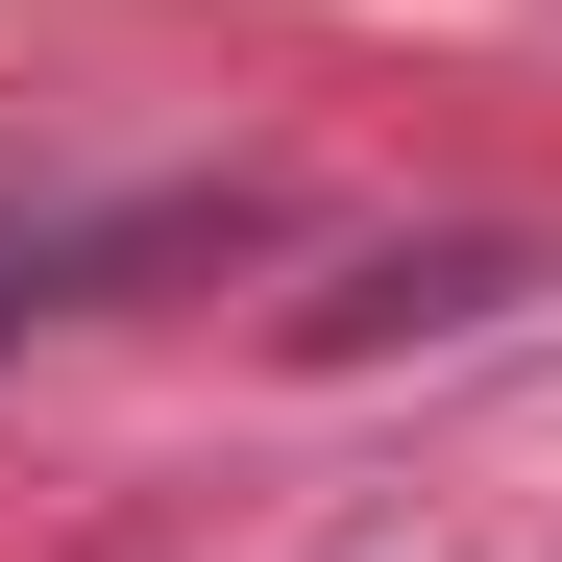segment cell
<instances>
[{"mask_svg": "<svg viewBox=\"0 0 562 562\" xmlns=\"http://www.w3.org/2000/svg\"><path fill=\"white\" fill-rule=\"evenodd\" d=\"M196 245H245V196H25V171H0V342L99 318L123 269H196Z\"/></svg>", "mask_w": 562, "mask_h": 562, "instance_id": "cell-1", "label": "cell"}, {"mask_svg": "<svg viewBox=\"0 0 562 562\" xmlns=\"http://www.w3.org/2000/svg\"><path fill=\"white\" fill-rule=\"evenodd\" d=\"M514 294V245H392V269H342V294L294 318V367H367V342H440V318H490Z\"/></svg>", "mask_w": 562, "mask_h": 562, "instance_id": "cell-2", "label": "cell"}]
</instances>
